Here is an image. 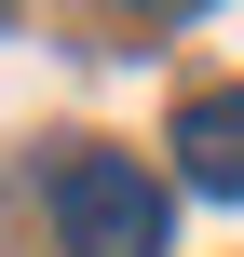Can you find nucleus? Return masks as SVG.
Listing matches in <instances>:
<instances>
[{"mask_svg":"<svg viewBox=\"0 0 244 257\" xmlns=\"http://www.w3.org/2000/svg\"><path fill=\"white\" fill-rule=\"evenodd\" d=\"M41 190H54L68 257H163V230H177V203H163V176L136 149H54Z\"/></svg>","mask_w":244,"mask_h":257,"instance_id":"1","label":"nucleus"},{"mask_svg":"<svg viewBox=\"0 0 244 257\" xmlns=\"http://www.w3.org/2000/svg\"><path fill=\"white\" fill-rule=\"evenodd\" d=\"M177 176L204 203H244V95H190L177 108Z\"/></svg>","mask_w":244,"mask_h":257,"instance_id":"2","label":"nucleus"},{"mask_svg":"<svg viewBox=\"0 0 244 257\" xmlns=\"http://www.w3.org/2000/svg\"><path fill=\"white\" fill-rule=\"evenodd\" d=\"M0 27H14V14H0Z\"/></svg>","mask_w":244,"mask_h":257,"instance_id":"3","label":"nucleus"}]
</instances>
